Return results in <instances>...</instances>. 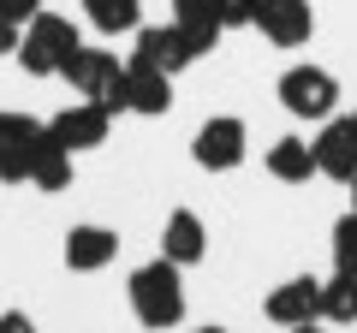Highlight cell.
Listing matches in <instances>:
<instances>
[{"label": "cell", "instance_id": "obj_1", "mask_svg": "<svg viewBox=\"0 0 357 333\" xmlns=\"http://www.w3.org/2000/svg\"><path fill=\"white\" fill-rule=\"evenodd\" d=\"M126 297H131V316L149 333H173L185 321V268H173L167 256L143 262V268H131Z\"/></svg>", "mask_w": 357, "mask_h": 333}, {"label": "cell", "instance_id": "obj_2", "mask_svg": "<svg viewBox=\"0 0 357 333\" xmlns=\"http://www.w3.org/2000/svg\"><path fill=\"white\" fill-rule=\"evenodd\" d=\"M77 48H84L77 24L66 13H48V6H42V13L24 24V36H18V65H24L30 77H60Z\"/></svg>", "mask_w": 357, "mask_h": 333}, {"label": "cell", "instance_id": "obj_3", "mask_svg": "<svg viewBox=\"0 0 357 333\" xmlns=\"http://www.w3.org/2000/svg\"><path fill=\"white\" fill-rule=\"evenodd\" d=\"M66 84H72L77 102H102L107 114H126V65H119L114 48H77L72 60H66Z\"/></svg>", "mask_w": 357, "mask_h": 333}, {"label": "cell", "instance_id": "obj_4", "mask_svg": "<svg viewBox=\"0 0 357 333\" xmlns=\"http://www.w3.org/2000/svg\"><path fill=\"white\" fill-rule=\"evenodd\" d=\"M274 95H280V107L292 119H310V125H321V119L340 114V77H333L328 65H286L280 84H274Z\"/></svg>", "mask_w": 357, "mask_h": 333}, {"label": "cell", "instance_id": "obj_5", "mask_svg": "<svg viewBox=\"0 0 357 333\" xmlns=\"http://www.w3.org/2000/svg\"><path fill=\"white\" fill-rule=\"evenodd\" d=\"M244 155H250V125H244L238 114L203 119L197 137H191V161L203 166V173H232V166H244Z\"/></svg>", "mask_w": 357, "mask_h": 333}, {"label": "cell", "instance_id": "obj_6", "mask_svg": "<svg viewBox=\"0 0 357 333\" xmlns=\"http://www.w3.org/2000/svg\"><path fill=\"white\" fill-rule=\"evenodd\" d=\"M48 143V119L30 114H0V185H30V166H36V149Z\"/></svg>", "mask_w": 357, "mask_h": 333}, {"label": "cell", "instance_id": "obj_7", "mask_svg": "<svg viewBox=\"0 0 357 333\" xmlns=\"http://www.w3.org/2000/svg\"><path fill=\"white\" fill-rule=\"evenodd\" d=\"M310 143H316V173H321V179H333V185H351L357 179V114L321 119V131Z\"/></svg>", "mask_w": 357, "mask_h": 333}, {"label": "cell", "instance_id": "obj_8", "mask_svg": "<svg viewBox=\"0 0 357 333\" xmlns=\"http://www.w3.org/2000/svg\"><path fill=\"white\" fill-rule=\"evenodd\" d=\"M274 48H304L316 36V6L310 0H256V24Z\"/></svg>", "mask_w": 357, "mask_h": 333}, {"label": "cell", "instance_id": "obj_9", "mask_svg": "<svg viewBox=\"0 0 357 333\" xmlns=\"http://www.w3.org/2000/svg\"><path fill=\"white\" fill-rule=\"evenodd\" d=\"M262 316L274 327H304V321H321V280L316 274H292L274 292L262 297Z\"/></svg>", "mask_w": 357, "mask_h": 333}, {"label": "cell", "instance_id": "obj_10", "mask_svg": "<svg viewBox=\"0 0 357 333\" xmlns=\"http://www.w3.org/2000/svg\"><path fill=\"white\" fill-rule=\"evenodd\" d=\"M191 60H197V48L178 36L173 24H137V36H131V65H149V72L178 77Z\"/></svg>", "mask_w": 357, "mask_h": 333}, {"label": "cell", "instance_id": "obj_11", "mask_svg": "<svg viewBox=\"0 0 357 333\" xmlns=\"http://www.w3.org/2000/svg\"><path fill=\"white\" fill-rule=\"evenodd\" d=\"M48 131H54L72 155H84V149H102V143H107L114 114H107L102 102H72V107H60V114L48 119Z\"/></svg>", "mask_w": 357, "mask_h": 333}, {"label": "cell", "instance_id": "obj_12", "mask_svg": "<svg viewBox=\"0 0 357 333\" xmlns=\"http://www.w3.org/2000/svg\"><path fill=\"white\" fill-rule=\"evenodd\" d=\"M60 256H66V268H72V274H102V268H114V256H119V232L84 220V226L66 232Z\"/></svg>", "mask_w": 357, "mask_h": 333}, {"label": "cell", "instance_id": "obj_13", "mask_svg": "<svg viewBox=\"0 0 357 333\" xmlns=\"http://www.w3.org/2000/svg\"><path fill=\"white\" fill-rule=\"evenodd\" d=\"M161 256L173 262V268H197V262L208 256V226L197 208H173L161 226Z\"/></svg>", "mask_w": 357, "mask_h": 333}, {"label": "cell", "instance_id": "obj_14", "mask_svg": "<svg viewBox=\"0 0 357 333\" xmlns=\"http://www.w3.org/2000/svg\"><path fill=\"white\" fill-rule=\"evenodd\" d=\"M126 114H137V119H161V114H173V77L126 60Z\"/></svg>", "mask_w": 357, "mask_h": 333}, {"label": "cell", "instance_id": "obj_15", "mask_svg": "<svg viewBox=\"0 0 357 333\" xmlns=\"http://www.w3.org/2000/svg\"><path fill=\"white\" fill-rule=\"evenodd\" d=\"M262 166H268L280 185H310V179H321V173H316V143H310V137H274V143H268V155H262Z\"/></svg>", "mask_w": 357, "mask_h": 333}, {"label": "cell", "instance_id": "obj_16", "mask_svg": "<svg viewBox=\"0 0 357 333\" xmlns=\"http://www.w3.org/2000/svg\"><path fill=\"white\" fill-rule=\"evenodd\" d=\"M167 24H173L178 36L197 48V60H203V54H215V42L227 36V30H220V18H215V0H173V18H167Z\"/></svg>", "mask_w": 357, "mask_h": 333}, {"label": "cell", "instance_id": "obj_17", "mask_svg": "<svg viewBox=\"0 0 357 333\" xmlns=\"http://www.w3.org/2000/svg\"><path fill=\"white\" fill-rule=\"evenodd\" d=\"M30 185H36L42 196H60V191H72V149H66L60 137L48 131V143L36 149V166H30Z\"/></svg>", "mask_w": 357, "mask_h": 333}, {"label": "cell", "instance_id": "obj_18", "mask_svg": "<svg viewBox=\"0 0 357 333\" xmlns=\"http://www.w3.org/2000/svg\"><path fill=\"white\" fill-rule=\"evenodd\" d=\"M84 18H89V30H102V36H137L143 0H84Z\"/></svg>", "mask_w": 357, "mask_h": 333}, {"label": "cell", "instance_id": "obj_19", "mask_svg": "<svg viewBox=\"0 0 357 333\" xmlns=\"http://www.w3.org/2000/svg\"><path fill=\"white\" fill-rule=\"evenodd\" d=\"M321 321H328V327H351L357 321V274L333 268L328 280H321Z\"/></svg>", "mask_w": 357, "mask_h": 333}, {"label": "cell", "instance_id": "obj_20", "mask_svg": "<svg viewBox=\"0 0 357 333\" xmlns=\"http://www.w3.org/2000/svg\"><path fill=\"white\" fill-rule=\"evenodd\" d=\"M328 250H333V268L357 274V215H351V208H345V215L333 220V232H328Z\"/></svg>", "mask_w": 357, "mask_h": 333}, {"label": "cell", "instance_id": "obj_21", "mask_svg": "<svg viewBox=\"0 0 357 333\" xmlns=\"http://www.w3.org/2000/svg\"><path fill=\"white\" fill-rule=\"evenodd\" d=\"M220 30H250L256 24V0H215Z\"/></svg>", "mask_w": 357, "mask_h": 333}, {"label": "cell", "instance_id": "obj_22", "mask_svg": "<svg viewBox=\"0 0 357 333\" xmlns=\"http://www.w3.org/2000/svg\"><path fill=\"white\" fill-rule=\"evenodd\" d=\"M36 13H42V0H0V18H6V24H18V30H24Z\"/></svg>", "mask_w": 357, "mask_h": 333}, {"label": "cell", "instance_id": "obj_23", "mask_svg": "<svg viewBox=\"0 0 357 333\" xmlns=\"http://www.w3.org/2000/svg\"><path fill=\"white\" fill-rule=\"evenodd\" d=\"M0 333H36V321H30L24 309H6V316H0Z\"/></svg>", "mask_w": 357, "mask_h": 333}, {"label": "cell", "instance_id": "obj_24", "mask_svg": "<svg viewBox=\"0 0 357 333\" xmlns=\"http://www.w3.org/2000/svg\"><path fill=\"white\" fill-rule=\"evenodd\" d=\"M18 36H24V30H18V24H6V18H0V60H6V54H18Z\"/></svg>", "mask_w": 357, "mask_h": 333}, {"label": "cell", "instance_id": "obj_25", "mask_svg": "<svg viewBox=\"0 0 357 333\" xmlns=\"http://www.w3.org/2000/svg\"><path fill=\"white\" fill-rule=\"evenodd\" d=\"M286 333H321V321H304V327H286Z\"/></svg>", "mask_w": 357, "mask_h": 333}, {"label": "cell", "instance_id": "obj_26", "mask_svg": "<svg viewBox=\"0 0 357 333\" xmlns=\"http://www.w3.org/2000/svg\"><path fill=\"white\" fill-rule=\"evenodd\" d=\"M191 333H232V327H191Z\"/></svg>", "mask_w": 357, "mask_h": 333}, {"label": "cell", "instance_id": "obj_27", "mask_svg": "<svg viewBox=\"0 0 357 333\" xmlns=\"http://www.w3.org/2000/svg\"><path fill=\"white\" fill-rule=\"evenodd\" d=\"M351 215H357V179H351Z\"/></svg>", "mask_w": 357, "mask_h": 333}]
</instances>
